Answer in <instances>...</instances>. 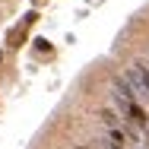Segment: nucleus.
Here are the masks:
<instances>
[{
	"mask_svg": "<svg viewBox=\"0 0 149 149\" xmlns=\"http://www.w3.org/2000/svg\"><path fill=\"white\" fill-rule=\"evenodd\" d=\"M98 118H102V124H105V130L118 127V114H114V108H98Z\"/></svg>",
	"mask_w": 149,
	"mask_h": 149,
	"instance_id": "nucleus-1",
	"label": "nucleus"
},
{
	"mask_svg": "<svg viewBox=\"0 0 149 149\" xmlns=\"http://www.w3.org/2000/svg\"><path fill=\"white\" fill-rule=\"evenodd\" d=\"M95 146H98V149H124L120 143H114L108 133H105V136H98V140H95Z\"/></svg>",
	"mask_w": 149,
	"mask_h": 149,
	"instance_id": "nucleus-2",
	"label": "nucleus"
},
{
	"mask_svg": "<svg viewBox=\"0 0 149 149\" xmlns=\"http://www.w3.org/2000/svg\"><path fill=\"white\" fill-rule=\"evenodd\" d=\"M0 60H3V51H0Z\"/></svg>",
	"mask_w": 149,
	"mask_h": 149,
	"instance_id": "nucleus-3",
	"label": "nucleus"
},
{
	"mask_svg": "<svg viewBox=\"0 0 149 149\" xmlns=\"http://www.w3.org/2000/svg\"><path fill=\"white\" fill-rule=\"evenodd\" d=\"M95 149H98V146H95Z\"/></svg>",
	"mask_w": 149,
	"mask_h": 149,
	"instance_id": "nucleus-4",
	"label": "nucleus"
}]
</instances>
